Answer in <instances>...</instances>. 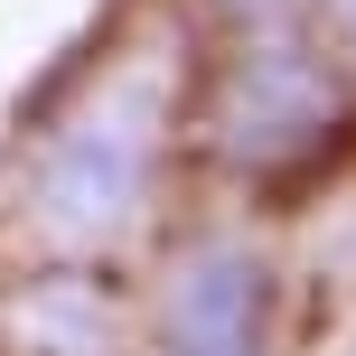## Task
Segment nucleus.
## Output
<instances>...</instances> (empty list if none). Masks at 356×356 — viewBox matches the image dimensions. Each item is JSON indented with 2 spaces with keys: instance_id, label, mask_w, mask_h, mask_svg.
<instances>
[{
  "instance_id": "1",
  "label": "nucleus",
  "mask_w": 356,
  "mask_h": 356,
  "mask_svg": "<svg viewBox=\"0 0 356 356\" xmlns=\"http://www.w3.org/2000/svg\"><path fill=\"white\" fill-rule=\"evenodd\" d=\"M160 66H122L113 85H94L85 104L56 122L47 160H38V225L56 244H104L150 188V141H160Z\"/></svg>"
},
{
  "instance_id": "5",
  "label": "nucleus",
  "mask_w": 356,
  "mask_h": 356,
  "mask_svg": "<svg viewBox=\"0 0 356 356\" xmlns=\"http://www.w3.org/2000/svg\"><path fill=\"white\" fill-rule=\"evenodd\" d=\"M328 19H338V29H347V38H356V0H328Z\"/></svg>"
},
{
  "instance_id": "4",
  "label": "nucleus",
  "mask_w": 356,
  "mask_h": 356,
  "mask_svg": "<svg viewBox=\"0 0 356 356\" xmlns=\"http://www.w3.org/2000/svg\"><path fill=\"white\" fill-rule=\"evenodd\" d=\"M19 319H29V347H47V356H104L113 347V309L85 282H47Z\"/></svg>"
},
{
  "instance_id": "2",
  "label": "nucleus",
  "mask_w": 356,
  "mask_h": 356,
  "mask_svg": "<svg viewBox=\"0 0 356 356\" xmlns=\"http://www.w3.org/2000/svg\"><path fill=\"white\" fill-rule=\"evenodd\" d=\"M338 122H347V85L300 47V38H253V47L234 56L225 94H216V141H225V160H244V169L309 160Z\"/></svg>"
},
{
  "instance_id": "3",
  "label": "nucleus",
  "mask_w": 356,
  "mask_h": 356,
  "mask_svg": "<svg viewBox=\"0 0 356 356\" xmlns=\"http://www.w3.org/2000/svg\"><path fill=\"white\" fill-rule=\"evenodd\" d=\"M263 263L244 244H197L160 300V356H263Z\"/></svg>"
}]
</instances>
